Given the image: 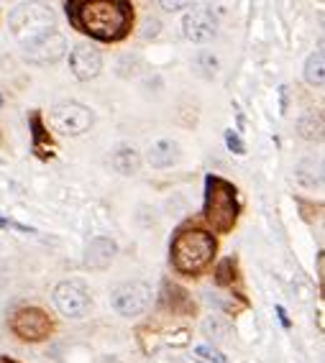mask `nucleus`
Instances as JSON below:
<instances>
[{
	"mask_svg": "<svg viewBox=\"0 0 325 363\" xmlns=\"http://www.w3.org/2000/svg\"><path fill=\"white\" fill-rule=\"evenodd\" d=\"M182 33L184 39L192 41V44H205V41L215 39L218 33V21L210 11H189L182 18Z\"/></svg>",
	"mask_w": 325,
	"mask_h": 363,
	"instance_id": "nucleus-11",
	"label": "nucleus"
},
{
	"mask_svg": "<svg viewBox=\"0 0 325 363\" xmlns=\"http://www.w3.org/2000/svg\"><path fill=\"white\" fill-rule=\"evenodd\" d=\"M11 325H13V333L21 340H31V343H39V340L49 337V333H52V323L46 318V312H41L39 307H23V310H18Z\"/></svg>",
	"mask_w": 325,
	"mask_h": 363,
	"instance_id": "nucleus-9",
	"label": "nucleus"
},
{
	"mask_svg": "<svg viewBox=\"0 0 325 363\" xmlns=\"http://www.w3.org/2000/svg\"><path fill=\"white\" fill-rule=\"evenodd\" d=\"M305 79L310 84H323L325 82V59H323V49L312 52L305 62Z\"/></svg>",
	"mask_w": 325,
	"mask_h": 363,
	"instance_id": "nucleus-15",
	"label": "nucleus"
},
{
	"mask_svg": "<svg viewBox=\"0 0 325 363\" xmlns=\"http://www.w3.org/2000/svg\"><path fill=\"white\" fill-rule=\"evenodd\" d=\"M238 218V205H236V189L228 184V182L218 179H208V220L215 230H231Z\"/></svg>",
	"mask_w": 325,
	"mask_h": 363,
	"instance_id": "nucleus-3",
	"label": "nucleus"
},
{
	"mask_svg": "<svg viewBox=\"0 0 325 363\" xmlns=\"http://www.w3.org/2000/svg\"><path fill=\"white\" fill-rule=\"evenodd\" d=\"M159 28H162V23H159V21H146V23H143V39H154L156 33H159Z\"/></svg>",
	"mask_w": 325,
	"mask_h": 363,
	"instance_id": "nucleus-21",
	"label": "nucleus"
},
{
	"mask_svg": "<svg viewBox=\"0 0 325 363\" xmlns=\"http://www.w3.org/2000/svg\"><path fill=\"white\" fill-rule=\"evenodd\" d=\"M297 128H299V133L305 138H320V133H323V121H320V116L318 113H305V116L299 118V123H297Z\"/></svg>",
	"mask_w": 325,
	"mask_h": 363,
	"instance_id": "nucleus-16",
	"label": "nucleus"
},
{
	"mask_svg": "<svg viewBox=\"0 0 325 363\" xmlns=\"http://www.w3.org/2000/svg\"><path fill=\"white\" fill-rule=\"evenodd\" d=\"M118 256V243L108 235L92 238L85 248V266L87 269H108Z\"/></svg>",
	"mask_w": 325,
	"mask_h": 363,
	"instance_id": "nucleus-12",
	"label": "nucleus"
},
{
	"mask_svg": "<svg viewBox=\"0 0 325 363\" xmlns=\"http://www.w3.org/2000/svg\"><path fill=\"white\" fill-rule=\"evenodd\" d=\"M146 164L154 169H170L180 162V146L177 141H170V138H164V141H156L151 143L149 149H146Z\"/></svg>",
	"mask_w": 325,
	"mask_h": 363,
	"instance_id": "nucleus-13",
	"label": "nucleus"
},
{
	"mask_svg": "<svg viewBox=\"0 0 325 363\" xmlns=\"http://www.w3.org/2000/svg\"><path fill=\"white\" fill-rule=\"evenodd\" d=\"M75 11V23L85 33L103 41H116L128 31L131 8L123 0H90V3H77Z\"/></svg>",
	"mask_w": 325,
	"mask_h": 363,
	"instance_id": "nucleus-1",
	"label": "nucleus"
},
{
	"mask_svg": "<svg viewBox=\"0 0 325 363\" xmlns=\"http://www.w3.org/2000/svg\"><path fill=\"white\" fill-rule=\"evenodd\" d=\"M52 16H46L44 11H36V8H18L11 16V28H13L16 39L21 44H26V41L36 39V36H41L46 31H52Z\"/></svg>",
	"mask_w": 325,
	"mask_h": 363,
	"instance_id": "nucleus-8",
	"label": "nucleus"
},
{
	"mask_svg": "<svg viewBox=\"0 0 325 363\" xmlns=\"http://www.w3.org/2000/svg\"><path fill=\"white\" fill-rule=\"evenodd\" d=\"M90 292L79 281H62L54 289V307H57L65 318L79 320L90 312Z\"/></svg>",
	"mask_w": 325,
	"mask_h": 363,
	"instance_id": "nucleus-7",
	"label": "nucleus"
},
{
	"mask_svg": "<svg viewBox=\"0 0 325 363\" xmlns=\"http://www.w3.org/2000/svg\"><path fill=\"white\" fill-rule=\"evenodd\" d=\"M202 333H205V335H210V337H215V340H223V337L228 335V325L221 323L218 318H210V320H205V323H202Z\"/></svg>",
	"mask_w": 325,
	"mask_h": 363,
	"instance_id": "nucleus-17",
	"label": "nucleus"
},
{
	"mask_svg": "<svg viewBox=\"0 0 325 363\" xmlns=\"http://www.w3.org/2000/svg\"><path fill=\"white\" fill-rule=\"evenodd\" d=\"M226 143H228V149L236 151V154H246V146L241 143L238 133H233V130H228L226 133Z\"/></svg>",
	"mask_w": 325,
	"mask_h": 363,
	"instance_id": "nucleus-20",
	"label": "nucleus"
},
{
	"mask_svg": "<svg viewBox=\"0 0 325 363\" xmlns=\"http://www.w3.org/2000/svg\"><path fill=\"white\" fill-rule=\"evenodd\" d=\"M67 54V39L65 33H59L57 28L41 33L36 39L23 44V59L31 65H54Z\"/></svg>",
	"mask_w": 325,
	"mask_h": 363,
	"instance_id": "nucleus-6",
	"label": "nucleus"
},
{
	"mask_svg": "<svg viewBox=\"0 0 325 363\" xmlns=\"http://www.w3.org/2000/svg\"><path fill=\"white\" fill-rule=\"evenodd\" d=\"M215 253V240L205 230H184L172 243V261L182 274H195L208 266Z\"/></svg>",
	"mask_w": 325,
	"mask_h": 363,
	"instance_id": "nucleus-2",
	"label": "nucleus"
},
{
	"mask_svg": "<svg viewBox=\"0 0 325 363\" xmlns=\"http://www.w3.org/2000/svg\"><path fill=\"white\" fill-rule=\"evenodd\" d=\"M49 121H52L54 130L65 133V136H79L85 133L92 123H95V113L82 103H57L49 111Z\"/></svg>",
	"mask_w": 325,
	"mask_h": 363,
	"instance_id": "nucleus-4",
	"label": "nucleus"
},
{
	"mask_svg": "<svg viewBox=\"0 0 325 363\" xmlns=\"http://www.w3.org/2000/svg\"><path fill=\"white\" fill-rule=\"evenodd\" d=\"M111 299L123 318H138L151 305V286L146 281H123L113 289Z\"/></svg>",
	"mask_w": 325,
	"mask_h": 363,
	"instance_id": "nucleus-5",
	"label": "nucleus"
},
{
	"mask_svg": "<svg viewBox=\"0 0 325 363\" xmlns=\"http://www.w3.org/2000/svg\"><path fill=\"white\" fill-rule=\"evenodd\" d=\"M111 164L118 174L131 177V174H136L138 167H141V154H138L133 146H118L111 156Z\"/></svg>",
	"mask_w": 325,
	"mask_h": 363,
	"instance_id": "nucleus-14",
	"label": "nucleus"
},
{
	"mask_svg": "<svg viewBox=\"0 0 325 363\" xmlns=\"http://www.w3.org/2000/svg\"><path fill=\"white\" fill-rule=\"evenodd\" d=\"M195 67L202 72V74H205V77H215V69H218V62H215V57H213V54L202 52V54H197V59H195Z\"/></svg>",
	"mask_w": 325,
	"mask_h": 363,
	"instance_id": "nucleus-19",
	"label": "nucleus"
},
{
	"mask_svg": "<svg viewBox=\"0 0 325 363\" xmlns=\"http://www.w3.org/2000/svg\"><path fill=\"white\" fill-rule=\"evenodd\" d=\"M159 6L167 8V11H177V8H187L189 3H167V0H164V3H159Z\"/></svg>",
	"mask_w": 325,
	"mask_h": 363,
	"instance_id": "nucleus-22",
	"label": "nucleus"
},
{
	"mask_svg": "<svg viewBox=\"0 0 325 363\" xmlns=\"http://www.w3.org/2000/svg\"><path fill=\"white\" fill-rule=\"evenodd\" d=\"M195 353H197V358H202L205 363H228L226 353H221V350L213 348V345H197Z\"/></svg>",
	"mask_w": 325,
	"mask_h": 363,
	"instance_id": "nucleus-18",
	"label": "nucleus"
},
{
	"mask_svg": "<svg viewBox=\"0 0 325 363\" xmlns=\"http://www.w3.org/2000/svg\"><path fill=\"white\" fill-rule=\"evenodd\" d=\"M70 69L79 82L95 79L103 69V54L98 46L92 44H77L70 52Z\"/></svg>",
	"mask_w": 325,
	"mask_h": 363,
	"instance_id": "nucleus-10",
	"label": "nucleus"
}]
</instances>
